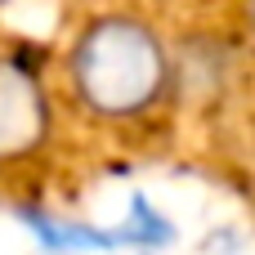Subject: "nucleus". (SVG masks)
I'll list each match as a JSON object with an SVG mask.
<instances>
[{"mask_svg": "<svg viewBox=\"0 0 255 255\" xmlns=\"http://www.w3.org/2000/svg\"><path fill=\"white\" fill-rule=\"evenodd\" d=\"M72 76H76L81 99L94 112L126 117L157 94L161 49L139 22L108 18V22H94L81 36V45L72 54Z\"/></svg>", "mask_w": 255, "mask_h": 255, "instance_id": "1", "label": "nucleus"}, {"mask_svg": "<svg viewBox=\"0 0 255 255\" xmlns=\"http://www.w3.org/2000/svg\"><path fill=\"white\" fill-rule=\"evenodd\" d=\"M45 130V103L18 67L0 63V157H13L31 148Z\"/></svg>", "mask_w": 255, "mask_h": 255, "instance_id": "2", "label": "nucleus"}]
</instances>
